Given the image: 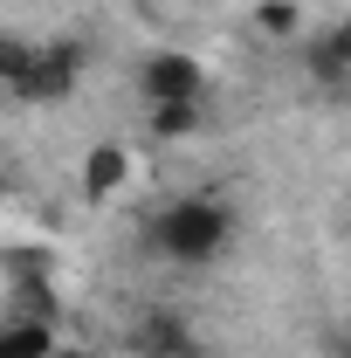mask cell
I'll return each instance as SVG.
<instances>
[{
	"instance_id": "7c38bea8",
	"label": "cell",
	"mask_w": 351,
	"mask_h": 358,
	"mask_svg": "<svg viewBox=\"0 0 351 358\" xmlns=\"http://www.w3.org/2000/svg\"><path fill=\"white\" fill-rule=\"evenodd\" d=\"M345 234H351V221H345Z\"/></svg>"
},
{
	"instance_id": "9c48e42d",
	"label": "cell",
	"mask_w": 351,
	"mask_h": 358,
	"mask_svg": "<svg viewBox=\"0 0 351 358\" xmlns=\"http://www.w3.org/2000/svg\"><path fill=\"white\" fill-rule=\"evenodd\" d=\"M35 62H42V42H21V35H7V42H0V83L21 90L28 76H35Z\"/></svg>"
},
{
	"instance_id": "7a4b0ae2",
	"label": "cell",
	"mask_w": 351,
	"mask_h": 358,
	"mask_svg": "<svg viewBox=\"0 0 351 358\" xmlns=\"http://www.w3.org/2000/svg\"><path fill=\"white\" fill-rule=\"evenodd\" d=\"M83 69H89V42L55 35V42H42L35 76L14 90V96H21V103H69V96H76V83H83Z\"/></svg>"
},
{
	"instance_id": "8992f818",
	"label": "cell",
	"mask_w": 351,
	"mask_h": 358,
	"mask_svg": "<svg viewBox=\"0 0 351 358\" xmlns=\"http://www.w3.org/2000/svg\"><path fill=\"white\" fill-rule=\"evenodd\" d=\"M55 352H62L55 317H7L0 324V358H55Z\"/></svg>"
},
{
	"instance_id": "8fae6325",
	"label": "cell",
	"mask_w": 351,
	"mask_h": 358,
	"mask_svg": "<svg viewBox=\"0 0 351 358\" xmlns=\"http://www.w3.org/2000/svg\"><path fill=\"white\" fill-rule=\"evenodd\" d=\"M55 358H89V352H83V345H62V352H55Z\"/></svg>"
},
{
	"instance_id": "5b68a950",
	"label": "cell",
	"mask_w": 351,
	"mask_h": 358,
	"mask_svg": "<svg viewBox=\"0 0 351 358\" xmlns=\"http://www.w3.org/2000/svg\"><path fill=\"white\" fill-rule=\"evenodd\" d=\"M131 179H138V159L124 145H89L83 152V193L89 200H117Z\"/></svg>"
},
{
	"instance_id": "30bf717a",
	"label": "cell",
	"mask_w": 351,
	"mask_h": 358,
	"mask_svg": "<svg viewBox=\"0 0 351 358\" xmlns=\"http://www.w3.org/2000/svg\"><path fill=\"white\" fill-rule=\"evenodd\" d=\"M324 358H351V338H324Z\"/></svg>"
},
{
	"instance_id": "ba28073f",
	"label": "cell",
	"mask_w": 351,
	"mask_h": 358,
	"mask_svg": "<svg viewBox=\"0 0 351 358\" xmlns=\"http://www.w3.org/2000/svg\"><path fill=\"white\" fill-rule=\"evenodd\" d=\"M255 35L262 42H296L303 35V7L296 0H255Z\"/></svg>"
},
{
	"instance_id": "3957f363",
	"label": "cell",
	"mask_w": 351,
	"mask_h": 358,
	"mask_svg": "<svg viewBox=\"0 0 351 358\" xmlns=\"http://www.w3.org/2000/svg\"><path fill=\"white\" fill-rule=\"evenodd\" d=\"M138 90H145V103H200L207 96V69L186 48H159V55L138 62Z\"/></svg>"
},
{
	"instance_id": "52a82bcc",
	"label": "cell",
	"mask_w": 351,
	"mask_h": 358,
	"mask_svg": "<svg viewBox=\"0 0 351 358\" xmlns=\"http://www.w3.org/2000/svg\"><path fill=\"white\" fill-rule=\"evenodd\" d=\"M145 131L159 138V145L200 138V103H145Z\"/></svg>"
},
{
	"instance_id": "6da1fadb",
	"label": "cell",
	"mask_w": 351,
	"mask_h": 358,
	"mask_svg": "<svg viewBox=\"0 0 351 358\" xmlns=\"http://www.w3.org/2000/svg\"><path fill=\"white\" fill-rule=\"evenodd\" d=\"M227 241H234V207L214 200V193H186L173 207H159V221H152V248L179 268L214 262Z\"/></svg>"
},
{
	"instance_id": "277c9868",
	"label": "cell",
	"mask_w": 351,
	"mask_h": 358,
	"mask_svg": "<svg viewBox=\"0 0 351 358\" xmlns=\"http://www.w3.org/2000/svg\"><path fill=\"white\" fill-rule=\"evenodd\" d=\"M124 352L131 358H200V338L179 310H145L131 324V338H124Z\"/></svg>"
}]
</instances>
